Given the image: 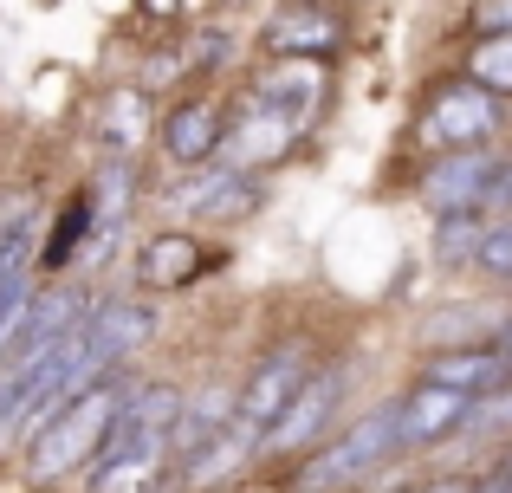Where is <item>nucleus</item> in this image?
Returning a JSON list of instances; mask_svg holds the SVG:
<instances>
[{
	"instance_id": "f257e3e1",
	"label": "nucleus",
	"mask_w": 512,
	"mask_h": 493,
	"mask_svg": "<svg viewBox=\"0 0 512 493\" xmlns=\"http://www.w3.org/2000/svg\"><path fill=\"white\" fill-rule=\"evenodd\" d=\"M175 416H182V390H169V383H130V396L117 403L111 429H104L98 455H91V493H150L163 481Z\"/></svg>"
},
{
	"instance_id": "f03ea898",
	"label": "nucleus",
	"mask_w": 512,
	"mask_h": 493,
	"mask_svg": "<svg viewBox=\"0 0 512 493\" xmlns=\"http://www.w3.org/2000/svg\"><path fill=\"white\" fill-rule=\"evenodd\" d=\"M389 461H402V429H396V396L370 403L344 435L318 442L312 455L292 468V487L299 493H357L370 474H383Z\"/></svg>"
},
{
	"instance_id": "7ed1b4c3",
	"label": "nucleus",
	"mask_w": 512,
	"mask_h": 493,
	"mask_svg": "<svg viewBox=\"0 0 512 493\" xmlns=\"http://www.w3.org/2000/svg\"><path fill=\"white\" fill-rule=\"evenodd\" d=\"M124 396H130V377H117V370H104L98 383H85V390L26 442V474L52 487V481H65V474L91 468V455H98V442H104V429H111Z\"/></svg>"
},
{
	"instance_id": "20e7f679",
	"label": "nucleus",
	"mask_w": 512,
	"mask_h": 493,
	"mask_svg": "<svg viewBox=\"0 0 512 493\" xmlns=\"http://www.w3.org/2000/svg\"><path fill=\"white\" fill-rule=\"evenodd\" d=\"M506 124H512V104L500 98V91H487L467 72H454V78H435V85L422 91L415 143H422V156H435V150H480V143H506Z\"/></svg>"
},
{
	"instance_id": "39448f33",
	"label": "nucleus",
	"mask_w": 512,
	"mask_h": 493,
	"mask_svg": "<svg viewBox=\"0 0 512 493\" xmlns=\"http://www.w3.org/2000/svg\"><path fill=\"white\" fill-rule=\"evenodd\" d=\"M156 202H163V215H182V221H195V228H234V221H253L266 208V182L247 176V169L201 163V169H188L182 182H169Z\"/></svg>"
},
{
	"instance_id": "423d86ee",
	"label": "nucleus",
	"mask_w": 512,
	"mask_h": 493,
	"mask_svg": "<svg viewBox=\"0 0 512 493\" xmlns=\"http://www.w3.org/2000/svg\"><path fill=\"white\" fill-rule=\"evenodd\" d=\"M325 364V351H318L312 338H279L273 351H260V364L247 370V383H240V403L234 416L247 422V429H273L279 416H286V403L312 383V370Z\"/></svg>"
},
{
	"instance_id": "0eeeda50",
	"label": "nucleus",
	"mask_w": 512,
	"mask_h": 493,
	"mask_svg": "<svg viewBox=\"0 0 512 493\" xmlns=\"http://www.w3.org/2000/svg\"><path fill=\"white\" fill-rule=\"evenodd\" d=\"M344 396H350V364H344V357L318 364L312 383H305V390L286 403V416L260 435V455H312V448L325 442V429L338 422Z\"/></svg>"
},
{
	"instance_id": "6e6552de",
	"label": "nucleus",
	"mask_w": 512,
	"mask_h": 493,
	"mask_svg": "<svg viewBox=\"0 0 512 493\" xmlns=\"http://www.w3.org/2000/svg\"><path fill=\"white\" fill-rule=\"evenodd\" d=\"M506 143H480V150H435L415 176V202L428 215H480V195H487L493 169H500Z\"/></svg>"
},
{
	"instance_id": "1a4fd4ad",
	"label": "nucleus",
	"mask_w": 512,
	"mask_h": 493,
	"mask_svg": "<svg viewBox=\"0 0 512 493\" xmlns=\"http://www.w3.org/2000/svg\"><path fill=\"white\" fill-rule=\"evenodd\" d=\"M467 409H474V396L448 390V383H428V377H415L409 390L396 396V429H402V455H422V448L461 442V429H467Z\"/></svg>"
},
{
	"instance_id": "9d476101",
	"label": "nucleus",
	"mask_w": 512,
	"mask_h": 493,
	"mask_svg": "<svg viewBox=\"0 0 512 493\" xmlns=\"http://www.w3.org/2000/svg\"><path fill=\"white\" fill-rule=\"evenodd\" d=\"M325 98H331V72L318 59H273L260 72V85H253V104H260V111H273L279 124H292L299 137L318 124Z\"/></svg>"
},
{
	"instance_id": "9b49d317",
	"label": "nucleus",
	"mask_w": 512,
	"mask_h": 493,
	"mask_svg": "<svg viewBox=\"0 0 512 493\" xmlns=\"http://www.w3.org/2000/svg\"><path fill=\"white\" fill-rule=\"evenodd\" d=\"M338 46H344V13L325 7V0H286L266 20V52L273 59H318L325 65Z\"/></svg>"
},
{
	"instance_id": "f8f14e48",
	"label": "nucleus",
	"mask_w": 512,
	"mask_h": 493,
	"mask_svg": "<svg viewBox=\"0 0 512 493\" xmlns=\"http://www.w3.org/2000/svg\"><path fill=\"white\" fill-rule=\"evenodd\" d=\"M292 143H299V130L279 124V117H273V111H260V104H247V117L221 124L214 163H221V169H247V176H260V169H279V163H286Z\"/></svg>"
},
{
	"instance_id": "ddd939ff",
	"label": "nucleus",
	"mask_w": 512,
	"mask_h": 493,
	"mask_svg": "<svg viewBox=\"0 0 512 493\" xmlns=\"http://www.w3.org/2000/svg\"><path fill=\"white\" fill-rule=\"evenodd\" d=\"M221 104L214 98H175L163 111V156L175 169H201L214 163V143H221Z\"/></svg>"
},
{
	"instance_id": "4468645a",
	"label": "nucleus",
	"mask_w": 512,
	"mask_h": 493,
	"mask_svg": "<svg viewBox=\"0 0 512 493\" xmlns=\"http://www.w3.org/2000/svg\"><path fill=\"white\" fill-rule=\"evenodd\" d=\"M422 377L428 383H448L461 396H493L500 383L512 377V364L500 357V344H454V351H428L422 357Z\"/></svg>"
},
{
	"instance_id": "2eb2a0df",
	"label": "nucleus",
	"mask_w": 512,
	"mask_h": 493,
	"mask_svg": "<svg viewBox=\"0 0 512 493\" xmlns=\"http://www.w3.org/2000/svg\"><path fill=\"white\" fill-rule=\"evenodd\" d=\"M150 331H156V312L150 305H130V299H104V305L85 312V338H91V351H98L104 370L137 357L143 344H150Z\"/></svg>"
},
{
	"instance_id": "dca6fc26",
	"label": "nucleus",
	"mask_w": 512,
	"mask_h": 493,
	"mask_svg": "<svg viewBox=\"0 0 512 493\" xmlns=\"http://www.w3.org/2000/svg\"><path fill=\"white\" fill-rule=\"evenodd\" d=\"M221 260L227 253H208L195 234H156V241H143V253H137V279L150 292H175V286H195V279Z\"/></svg>"
},
{
	"instance_id": "f3484780",
	"label": "nucleus",
	"mask_w": 512,
	"mask_h": 493,
	"mask_svg": "<svg viewBox=\"0 0 512 493\" xmlns=\"http://www.w3.org/2000/svg\"><path fill=\"white\" fill-rule=\"evenodd\" d=\"M247 461H260V429H247V422H227L221 435H208V442L195 448V455L182 461V481L195 487V493H208V487H221V481H234Z\"/></svg>"
},
{
	"instance_id": "a211bd4d",
	"label": "nucleus",
	"mask_w": 512,
	"mask_h": 493,
	"mask_svg": "<svg viewBox=\"0 0 512 493\" xmlns=\"http://www.w3.org/2000/svg\"><path fill=\"white\" fill-rule=\"evenodd\" d=\"M143 137H150V91H143V85L111 91V98H104V117H98L104 156H130V163H137Z\"/></svg>"
},
{
	"instance_id": "6ab92c4d",
	"label": "nucleus",
	"mask_w": 512,
	"mask_h": 493,
	"mask_svg": "<svg viewBox=\"0 0 512 493\" xmlns=\"http://www.w3.org/2000/svg\"><path fill=\"white\" fill-rule=\"evenodd\" d=\"M85 241H98V202H91V189L65 202V215L52 221V234H46V247L33 253V266L39 273H65V266L85 253Z\"/></svg>"
},
{
	"instance_id": "aec40b11",
	"label": "nucleus",
	"mask_w": 512,
	"mask_h": 493,
	"mask_svg": "<svg viewBox=\"0 0 512 493\" xmlns=\"http://www.w3.org/2000/svg\"><path fill=\"white\" fill-rule=\"evenodd\" d=\"M487 241V215H435V266L448 273H474V253Z\"/></svg>"
},
{
	"instance_id": "412c9836",
	"label": "nucleus",
	"mask_w": 512,
	"mask_h": 493,
	"mask_svg": "<svg viewBox=\"0 0 512 493\" xmlns=\"http://www.w3.org/2000/svg\"><path fill=\"white\" fill-rule=\"evenodd\" d=\"M467 78L487 91H500L512 104V33H480L474 46H467Z\"/></svg>"
},
{
	"instance_id": "4be33fe9",
	"label": "nucleus",
	"mask_w": 512,
	"mask_h": 493,
	"mask_svg": "<svg viewBox=\"0 0 512 493\" xmlns=\"http://www.w3.org/2000/svg\"><path fill=\"white\" fill-rule=\"evenodd\" d=\"M474 273L487 286H512V221H487V241L474 253Z\"/></svg>"
},
{
	"instance_id": "5701e85b",
	"label": "nucleus",
	"mask_w": 512,
	"mask_h": 493,
	"mask_svg": "<svg viewBox=\"0 0 512 493\" xmlns=\"http://www.w3.org/2000/svg\"><path fill=\"white\" fill-rule=\"evenodd\" d=\"M480 215H487V221H512V143H506L500 169H493L487 195H480Z\"/></svg>"
},
{
	"instance_id": "b1692460",
	"label": "nucleus",
	"mask_w": 512,
	"mask_h": 493,
	"mask_svg": "<svg viewBox=\"0 0 512 493\" xmlns=\"http://www.w3.org/2000/svg\"><path fill=\"white\" fill-rule=\"evenodd\" d=\"M493 344H500V357H506V364H512V312H506V325L493 331Z\"/></svg>"
},
{
	"instance_id": "393cba45",
	"label": "nucleus",
	"mask_w": 512,
	"mask_h": 493,
	"mask_svg": "<svg viewBox=\"0 0 512 493\" xmlns=\"http://www.w3.org/2000/svg\"><path fill=\"white\" fill-rule=\"evenodd\" d=\"M415 493H422V487H415Z\"/></svg>"
}]
</instances>
